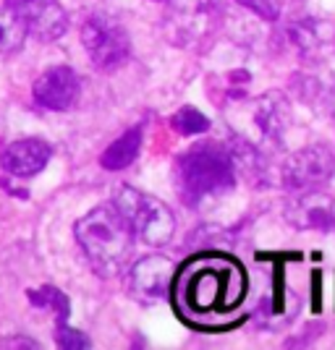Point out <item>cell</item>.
Instances as JSON below:
<instances>
[{
	"instance_id": "1",
	"label": "cell",
	"mask_w": 335,
	"mask_h": 350,
	"mask_svg": "<svg viewBox=\"0 0 335 350\" xmlns=\"http://www.w3.org/2000/svg\"><path fill=\"white\" fill-rule=\"evenodd\" d=\"M236 183V162L231 149L215 142H199L175 160V191L191 209H202L225 196Z\"/></svg>"
},
{
	"instance_id": "2",
	"label": "cell",
	"mask_w": 335,
	"mask_h": 350,
	"mask_svg": "<svg viewBox=\"0 0 335 350\" xmlns=\"http://www.w3.org/2000/svg\"><path fill=\"white\" fill-rule=\"evenodd\" d=\"M79 246L102 278H116L132 256L134 235L113 204L95 206L73 228Z\"/></svg>"
},
{
	"instance_id": "3",
	"label": "cell",
	"mask_w": 335,
	"mask_h": 350,
	"mask_svg": "<svg viewBox=\"0 0 335 350\" xmlns=\"http://www.w3.org/2000/svg\"><path fill=\"white\" fill-rule=\"evenodd\" d=\"M113 206L129 225L134 241L152 248H162L165 243H171L175 233V217L165 202L132 186H121L113 193Z\"/></svg>"
},
{
	"instance_id": "4",
	"label": "cell",
	"mask_w": 335,
	"mask_h": 350,
	"mask_svg": "<svg viewBox=\"0 0 335 350\" xmlns=\"http://www.w3.org/2000/svg\"><path fill=\"white\" fill-rule=\"evenodd\" d=\"M162 31L178 47H197L218 31L223 21L220 0H165Z\"/></svg>"
},
{
	"instance_id": "5",
	"label": "cell",
	"mask_w": 335,
	"mask_h": 350,
	"mask_svg": "<svg viewBox=\"0 0 335 350\" xmlns=\"http://www.w3.org/2000/svg\"><path fill=\"white\" fill-rule=\"evenodd\" d=\"M82 42L87 47L89 60L102 71L121 68L132 55L129 31L123 29V24L118 18L102 14V11L89 14L87 21L82 24Z\"/></svg>"
},
{
	"instance_id": "6",
	"label": "cell",
	"mask_w": 335,
	"mask_h": 350,
	"mask_svg": "<svg viewBox=\"0 0 335 350\" xmlns=\"http://www.w3.org/2000/svg\"><path fill=\"white\" fill-rule=\"evenodd\" d=\"M335 152L327 144H309L286 157L280 180L288 191H314L333 180Z\"/></svg>"
},
{
	"instance_id": "7",
	"label": "cell",
	"mask_w": 335,
	"mask_h": 350,
	"mask_svg": "<svg viewBox=\"0 0 335 350\" xmlns=\"http://www.w3.org/2000/svg\"><path fill=\"white\" fill-rule=\"evenodd\" d=\"M171 278H173V262L165 256H142L139 262L132 264L129 275H126V291L134 301L152 306L168 295L171 288Z\"/></svg>"
},
{
	"instance_id": "8",
	"label": "cell",
	"mask_w": 335,
	"mask_h": 350,
	"mask_svg": "<svg viewBox=\"0 0 335 350\" xmlns=\"http://www.w3.org/2000/svg\"><path fill=\"white\" fill-rule=\"evenodd\" d=\"M283 215L296 230H320V233L335 230V199L322 193L320 189L293 191Z\"/></svg>"
},
{
	"instance_id": "9",
	"label": "cell",
	"mask_w": 335,
	"mask_h": 350,
	"mask_svg": "<svg viewBox=\"0 0 335 350\" xmlns=\"http://www.w3.org/2000/svg\"><path fill=\"white\" fill-rule=\"evenodd\" d=\"M5 5L18 14L32 37L42 42L60 40L69 29V16L60 0H5Z\"/></svg>"
},
{
	"instance_id": "10",
	"label": "cell",
	"mask_w": 335,
	"mask_h": 350,
	"mask_svg": "<svg viewBox=\"0 0 335 350\" xmlns=\"http://www.w3.org/2000/svg\"><path fill=\"white\" fill-rule=\"evenodd\" d=\"M251 126L257 131V139L262 146H283L286 133L291 129V103L280 92H267L257 97L251 107Z\"/></svg>"
},
{
	"instance_id": "11",
	"label": "cell",
	"mask_w": 335,
	"mask_h": 350,
	"mask_svg": "<svg viewBox=\"0 0 335 350\" xmlns=\"http://www.w3.org/2000/svg\"><path fill=\"white\" fill-rule=\"evenodd\" d=\"M79 94H82V81L69 66H53L34 81V103L53 113L71 110Z\"/></svg>"
},
{
	"instance_id": "12",
	"label": "cell",
	"mask_w": 335,
	"mask_h": 350,
	"mask_svg": "<svg viewBox=\"0 0 335 350\" xmlns=\"http://www.w3.org/2000/svg\"><path fill=\"white\" fill-rule=\"evenodd\" d=\"M288 42L306 63H325L335 53V27L320 18H299L288 27Z\"/></svg>"
},
{
	"instance_id": "13",
	"label": "cell",
	"mask_w": 335,
	"mask_h": 350,
	"mask_svg": "<svg viewBox=\"0 0 335 350\" xmlns=\"http://www.w3.org/2000/svg\"><path fill=\"white\" fill-rule=\"evenodd\" d=\"M53 157V149L42 139H18L0 152V167L11 178H32L42 173Z\"/></svg>"
},
{
	"instance_id": "14",
	"label": "cell",
	"mask_w": 335,
	"mask_h": 350,
	"mask_svg": "<svg viewBox=\"0 0 335 350\" xmlns=\"http://www.w3.org/2000/svg\"><path fill=\"white\" fill-rule=\"evenodd\" d=\"M139 149H142V129H132L102 152L100 165L105 170H126L139 157Z\"/></svg>"
},
{
	"instance_id": "15",
	"label": "cell",
	"mask_w": 335,
	"mask_h": 350,
	"mask_svg": "<svg viewBox=\"0 0 335 350\" xmlns=\"http://www.w3.org/2000/svg\"><path fill=\"white\" fill-rule=\"evenodd\" d=\"M220 293H223V275L218 269H204L189 282L186 301L191 304V308L204 311V308H215Z\"/></svg>"
},
{
	"instance_id": "16",
	"label": "cell",
	"mask_w": 335,
	"mask_h": 350,
	"mask_svg": "<svg viewBox=\"0 0 335 350\" xmlns=\"http://www.w3.org/2000/svg\"><path fill=\"white\" fill-rule=\"evenodd\" d=\"M29 31H27V24L18 18L16 11H11L8 5L0 8V55H11V53H18L24 42H27Z\"/></svg>"
},
{
	"instance_id": "17",
	"label": "cell",
	"mask_w": 335,
	"mask_h": 350,
	"mask_svg": "<svg viewBox=\"0 0 335 350\" xmlns=\"http://www.w3.org/2000/svg\"><path fill=\"white\" fill-rule=\"evenodd\" d=\"M309 100L322 116L335 123V71L322 76V79H312V97Z\"/></svg>"
},
{
	"instance_id": "18",
	"label": "cell",
	"mask_w": 335,
	"mask_h": 350,
	"mask_svg": "<svg viewBox=\"0 0 335 350\" xmlns=\"http://www.w3.org/2000/svg\"><path fill=\"white\" fill-rule=\"evenodd\" d=\"M27 295H29L32 306L53 308V311L60 317V321H66L69 319V314H71V304H69V298H66L55 285H42V288H37V291H29Z\"/></svg>"
},
{
	"instance_id": "19",
	"label": "cell",
	"mask_w": 335,
	"mask_h": 350,
	"mask_svg": "<svg viewBox=\"0 0 335 350\" xmlns=\"http://www.w3.org/2000/svg\"><path fill=\"white\" fill-rule=\"evenodd\" d=\"M171 126L181 136H197V133L210 131V118L199 113L197 107H181L173 118H171Z\"/></svg>"
},
{
	"instance_id": "20",
	"label": "cell",
	"mask_w": 335,
	"mask_h": 350,
	"mask_svg": "<svg viewBox=\"0 0 335 350\" xmlns=\"http://www.w3.org/2000/svg\"><path fill=\"white\" fill-rule=\"evenodd\" d=\"M55 342H58L60 348L66 350H87L92 342H89V337L84 332H79V329H73L69 327L66 321H58V329H55Z\"/></svg>"
},
{
	"instance_id": "21",
	"label": "cell",
	"mask_w": 335,
	"mask_h": 350,
	"mask_svg": "<svg viewBox=\"0 0 335 350\" xmlns=\"http://www.w3.org/2000/svg\"><path fill=\"white\" fill-rule=\"evenodd\" d=\"M238 3L251 8L254 14L267 18V21H275V18H280V14H283V3H286V0H238Z\"/></svg>"
}]
</instances>
